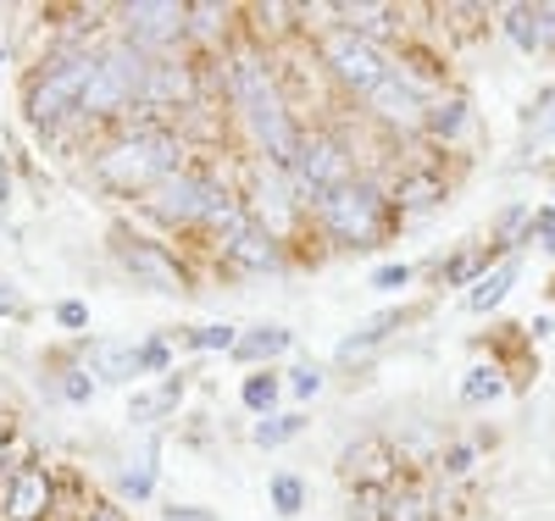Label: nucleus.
I'll return each instance as SVG.
<instances>
[{"label": "nucleus", "mask_w": 555, "mask_h": 521, "mask_svg": "<svg viewBox=\"0 0 555 521\" xmlns=\"http://www.w3.org/2000/svg\"><path fill=\"white\" fill-rule=\"evenodd\" d=\"M240 339H234V327H201V334H195V350H234Z\"/></svg>", "instance_id": "nucleus-32"}, {"label": "nucleus", "mask_w": 555, "mask_h": 521, "mask_svg": "<svg viewBox=\"0 0 555 521\" xmlns=\"http://www.w3.org/2000/svg\"><path fill=\"white\" fill-rule=\"evenodd\" d=\"M505 34L517 39V51H544V6H512L505 12Z\"/></svg>", "instance_id": "nucleus-22"}, {"label": "nucleus", "mask_w": 555, "mask_h": 521, "mask_svg": "<svg viewBox=\"0 0 555 521\" xmlns=\"http://www.w3.org/2000/svg\"><path fill=\"white\" fill-rule=\"evenodd\" d=\"M0 316H28V305H23V295L12 289L7 277H0Z\"/></svg>", "instance_id": "nucleus-39"}, {"label": "nucleus", "mask_w": 555, "mask_h": 521, "mask_svg": "<svg viewBox=\"0 0 555 521\" xmlns=\"http://www.w3.org/2000/svg\"><path fill=\"white\" fill-rule=\"evenodd\" d=\"M423 122H428L434 139H455L461 128H467V101H461V94H450V101H434V106L423 112Z\"/></svg>", "instance_id": "nucleus-23"}, {"label": "nucleus", "mask_w": 555, "mask_h": 521, "mask_svg": "<svg viewBox=\"0 0 555 521\" xmlns=\"http://www.w3.org/2000/svg\"><path fill=\"white\" fill-rule=\"evenodd\" d=\"M555 133V89H544L533 101V117H528V145H539V139Z\"/></svg>", "instance_id": "nucleus-29"}, {"label": "nucleus", "mask_w": 555, "mask_h": 521, "mask_svg": "<svg viewBox=\"0 0 555 521\" xmlns=\"http://www.w3.org/2000/svg\"><path fill=\"white\" fill-rule=\"evenodd\" d=\"M195 94V67L178 62V56H156L151 62V78H145V94L139 106H183Z\"/></svg>", "instance_id": "nucleus-12"}, {"label": "nucleus", "mask_w": 555, "mask_h": 521, "mask_svg": "<svg viewBox=\"0 0 555 521\" xmlns=\"http://www.w3.org/2000/svg\"><path fill=\"white\" fill-rule=\"evenodd\" d=\"M228 23V6H217V0H201V6H190V28L195 34H222Z\"/></svg>", "instance_id": "nucleus-30"}, {"label": "nucleus", "mask_w": 555, "mask_h": 521, "mask_svg": "<svg viewBox=\"0 0 555 521\" xmlns=\"http://www.w3.org/2000/svg\"><path fill=\"white\" fill-rule=\"evenodd\" d=\"M245 405H250L256 416H267V411L278 405V377H272V372H256V377H245Z\"/></svg>", "instance_id": "nucleus-28"}, {"label": "nucleus", "mask_w": 555, "mask_h": 521, "mask_svg": "<svg viewBox=\"0 0 555 521\" xmlns=\"http://www.w3.org/2000/svg\"><path fill=\"white\" fill-rule=\"evenodd\" d=\"M228 94H234V106L245 112L256 145L289 172V161L300 151V133H295V117H289L284 94H278V83H272V73L256 51H240L234 62H228Z\"/></svg>", "instance_id": "nucleus-1"}, {"label": "nucleus", "mask_w": 555, "mask_h": 521, "mask_svg": "<svg viewBox=\"0 0 555 521\" xmlns=\"http://www.w3.org/2000/svg\"><path fill=\"white\" fill-rule=\"evenodd\" d=\"M178 156H183L178 133H162V128H128L112 151H101L95 172H101L106 188H117V195H133V188H145V195H151L162 178L178 172Z\"/></svg>", "instance_id": "nucleus-2"}, {"label": "nucleus", "mask_w": 555, "mask_h": 521, "mask_svg": "<svg viewBox=\"0 0 555 521\" xmlns=\"http://www.w3.org/2000/svg\"><path fill=\"white\" fill-rule=\"evenodd\" d=\"M222 256L234 261V266L267 272V266H278V239H272L267 222H245V227H234V233L222 239Z\"/></svg>", "instance_id": "nucleus-13"}, {"label": "nucleus", "mask_w": 555, "mask_h": 521, "mask_svg": "<svg viewBox=\"0 0 555 521\" xmlns=\"http://www.w3.org/2000/svg\"><path fill=\"white\" fill-rule=\"evenodd\" d=\"M517 272H522L517 256H512V261H500L494 272H483V277L473 283V295H467V311H494V305L505 300V289L517 283Z\"/></svg>", "instance_id": "nucleus-18"}, {"label": "nucleus", "mask_w": 555, "mask_h": 521, "mask_svg": "<svg viewBox=\"0 0 555 521\" xmlns=\"http://www.w3.org/2000/svg\"><path fill=\"white\" fill-rule=\"evenodd\" d=\"M178 400H183V377H167L162 389H151V394H133L128 421H162L167 411H178Z\"/></svg>", "instance_id": "nucleus-19"}, {"label": "nucleus", "mask_w": 555, "mask_h": 521, "mask_svg": "<svg viewBox=\"0 0 555 521\" xmlns=\"http://www.w3.org/2000/svg\"><path fill=\"white\" fill-rule=\"evenodd\" d=\"M0 450H7V421H0Z\"/></svg>", "instance_id": "nucleus-46"}, {"label": "nucleus", "mask_w": 555, "mask_h": 521, "mask_svg": "<svg viewBox=\"0 0 555 521\" xmlns=\"http://www.w3.org/2000/svg\"><path fill=\"white\" fill-rule=\"evenodd\" d=\"M317 217H322V227H328L334 245L366 250L378 239V227H384V195H378V183L350 178L345 188H334V195L317 206Z\"/></svg>", "instance_id": "nucleus-5"}, {"label": "nucleus", "mask_w": 555, "mask_h": 521, "mask_svg": "<svg viewBox=\"0 0 555 521\" xmlns=\"http://www.w3.org/2000/svg\"><path fill=\"white\" fill-rule=\"evenodd\" d=\"M389 466H395V455H389L384 439H361L356 450H345V471H350L361 489H384L389 483Z\"/></svg>", "instance_id": "nucleus-15"}, {"label": "nucleus", "mask_w": 555, "mask_h": 521, "mask_svg": "<svg viewBox=\"0 0 555 521\" xmlns=\"http://www.w3.org/2000/svg\"><path fill=\"white\" fill-rule=\"evenodd\" d=\"M500 394H505L500 366H473L467 383H461V400H467V405H489V400H500Z\"/></svg>", "instance_id": "nucleus-24"}, {"label": "nucleus", "mask_w": 555, "mask_h": 521, "mask_svg": "<svg viewBox=\"0 0 555 521\" xmlns=\"http://www.w3.org/2000/svg\"><path fill=\"white\" fill-rule=\"evenodd\" d=\"M533 233L544 239V250H555V211H533Z\"/></svg>", "instance_id": "nucleus-41"}, {"label": "nucleus", "mask_w": 555, "mask_h": 521, "mask_svg": "<svg viewBox=\"0 0 555 521\" xmlns=\"http://www.w3.org/2000/svg\"><path fill=\"white\" fill-rule=\"evenodd\" d=\"M122 23H128V39L139 51L156 56L162 44H172L190 28V6H178V0H133V6H122Z\"/></svg>", "instance_id": "nucleus-8"}, {"label": "nucleus", "mask_w": 555, "mask_h": 521, "mask_svg": "<svg viewBox=\"0 0 555 521\" xmlns=\"http://www.w3.org/2000/svg\"><path fill=\"white\" fill-rule=\"evenodd\" d=\"M467 466H473V450H467V444H455V450L444 455V471H450V478H461Z\"/></svg>", "instance_id": "nucleus-42"}, {"label": "nucleus", "mask_w": 555, "mask_h": 521, "mask_svg": "<svg viewBox=\"0 0 555 521\" xmlns=\"http://www.w3.org/2000/svg\"><path fill=\"white\" fill-rule=\"evenodd\" d=\"M83 521H122V510H117V505H89Z\"/></svg>", "instance_id": "nucleus-44"}, {"label": "nucleus", "mask_w": 555, "mask_h": 521, "mask_svg": "<svg viewBox=\"0 0 555 521\" xmlns=\"http://www.w3.org/2000/svg\"><path fill=\"white\" fill-rule=\"evenodd\" d=\"M289 344H295L289 327H250V334L234 344V355L240 361H272V355H284Z\"/></svg>", "instance_id": "nucleus-20"}, {"label": "nucleus", "mask_w": 555, "mask_h": 521, "mask_svg": "<svg viewBox=\"0 0 555 521\" xmlns=\"http://www.w3.org/2000/svg\"><path fill=\"white\" fill-rule=\"evenodd\" d=\"M384 521H434V510L416 489H395V494H384Z\"/></svg>", "instance_id": "nucleus-25"}, {"label": "nucleus", "mask_w": 555, "mask_h": 521, "mask_svg": "<svg viewBox=\"0 0 555 521\" xmlns=\"http://www.w3.org/2000/svg\"><path fill=\"white\" fill-rule=\"evenodd\" d=\"M322 56H328L334 78H339L345 89H356V94H373V89L389 78L384 56L373 51V39H361V34H350V28H334L328 39H322Z\"/></svg>", "instance_id": "nucleus-7"}, {"label": "nucleus", "mask_w": 555, "mask_h": 521, "mask_svg": "<svg viewBox=\"0 0 555 521\" xmlns=\"http://www.w3.org/2000/svg\"><path fill=\"white\" fill-rule=\"evenodd\" d=\"M167 344L162 339H151V344H139V372H167Z\"/></svg>", "instance_id": "nucleus-35"}, {"label": "nucleus", "mask_w": 555, "mask_h": 521, "mask_svg": "<svg viewBox=\"0 0 555 521\" xmlns=\"http://www.w3.org/2000/svg\"><path fill=\"white\" fill-rule=\"evenodd\" d=\"M12 195V172H7V161H0V200Z\"/></svg>", "instance_id": "nucleus-45"}, {"label": "nucleus", "mask_w": 555, "mask_h": 521, "mask_svg": "<svg viewBox=\"0 0 555 521\" xmlns=\"http://www.w3.org/2000/svg\"><path fill=\"white\" fill-rule=\"evenodd\" d=\"M267 494H272V510H278V516H300V510H306V483L295 478V471H278Z\"/></svg>", "instance_id": "nucleus-26"}, {"label": "nucleus", "mask_w": 555, "mask_h": 521, "mask_svg": "<svg viewBox=\"0 0 555 521\" xmlns=\"http://www.w3.org/2000/svg\"><path fill=\"white\" fill-rule=\"evenodd\" d=\"M151 62H156V56L139 51L133 39H122V44H112V51H101V73H95V83H89L78 117H117V112H128L139 94H145Z\"/></svg>", "instance_id": "nucleus-4"}, {"label": "nucleus", "mask_w": 555, "mask_h": 521, "mask_svg": "<svg viewBox=\"0 0 555 521\" xmlns=\"http://www.w3.org/2000/svg\"><path fill=\"white\" fill-rule=\"evenodd\" d=\"M395 200H400L405 211H428L434 200H444V178H439V172H405L400 188H395Z\"/></svg>", "instance_id": "nucleus-21"}, {"label": "nucleus", "mask_w": 555, "mask_h": 521, "mask_svg": "<svg viewBox=\"0 0 555 521\" xmlns=\"http://www.w3.org/2000/svg\"><path fill=\"white\" fill-rule=\"evenodd\" d=\"M51 499H56V489H51V478H44L39 466H23V471H12L7 478V521H44L51 516Z\"/></svg>", "instance_id": "nucleus-11"}, {"label": "nucleus", "mask_w": 555, "mask_h": 521, "mask_svg": "<svg viewBox=\"0 0 555 521\" xmlns=\"http://www.w3.org/2000/svg\"><path fill=\"white\" fill-rule=\"evenodd\" d=\"M289 183H295L300 206H322L334 188L350 183V156H345V145H339V139H328V133H306L300 151H295V161H289Z\"/></svg>", "instance_id": "nucleus-6"}, {"label": "nucleus", "mask_w": 555, "mask_h": 521, "mask_svg": "<svg viewBox=\"0 0 555 521\" xmlns=\"http://www.w3.org/2000/svg\"><path fill=\"white\" fill-rule=\"evenodd\" d=\"M122 266L145 283V289H156V295H183V272H178V261H172L162 245L128 239V245H122Z\"/></svg>", "instance_id": "nucleus-10"}, {"label": "nucleus", "mask_w": 555, "mask_h": 521, "mask_svg": "<svg viewBox=\"0 0 555 521\" xmlns=\"http://www.w3.org/2000/svg\"><path fill=\"white\" fill-rule=\"evenodd\" d=\"M317 389H322V366H295V394L311 400Z\"/></svg>", "instance_id": "nucleus-37"}, {"label": "nucleus", "mask_w": 555, "mask_h": 521, "mask_svg": "<svg viewBox=\"0 0 555 521\" xmlns=\"http://www.w3.org/2000/svg\"><path fill=\"white\" fill-rule=\"evenodd\" d=\"M95 73H101V56L89 51V44H56V51L44 56V73L28 83V117L44 122V128L62 122L67 112L83 106Z\"/></svg>", "instance_id": "nucleus-3"}, {"label": "nucleus", "mask_w": 555, "mask_h": 521, "mask_svg": "<svg viewBox=\"0 0 555 521\" xmlns=\"http://www.w3.org/2000/svg\"><path fill=\"white\" fill-rule=\"evenodd\" d=\"M89 377H112V383H122V377H139V350H133V344L95 339V344H89Z\"/></svg>", "instance_id": "nucleus-17"}, {"label": "nucleus", "mask_w": 555, "mask_h": 521, "mask_svg": "<svg viewBox=\"0 0 555 521\" xmlns=\"http://www.w3.org/2000/svg\"><path fill=\"white\" fill-rule=\"evenodd\" d=\"M206 200H211V183L195 178V172H172L151 188V211L167 217V222H206Z\"/></svg>", "instance_id": "nucleus-9"}, {"label": "nucleus", "mask_w": 555, "mask_h": 521, "mask_svg": "<svg viewBox=\"0 0 555 521\" xmlns=\"http://www.w3.org/2000/svg\"><path fill=\"white\" fill-rule=\"evenodd\" d=\"M167 521H217V516H211V510H195V505H172Z\"/></svg>", "instance_id": "nucleus-43"}, {"label": "nucleus", "mask_w": 555, "mask_h": 521, "mask_svg": "<svg viewBox=\"0 0 555 521\" xmlns=\"http://www.w3.org/2000/svg\"><path fill=\"white\" fill-rule=\"evenodd\" d=\"M300 428H306V416H267V421H256V444H261V450H272V444L295 439Z\"/></svg>", "instance_id": "nucleus-27"}, {"label": "nucleus", "mask_w": 555, "mask_h": 521, "mask_svg": "<svg viewBox=\"0 0 555 521\" xmlns=\"http://www.w3.org/2000/svg\"><path fill=\"white\" fill-rule=\"evenodd\" d=\"M405 283H411V266L405 261H389V266L373 272V289H405Z\"/></svg>", "instance_id": "nucleus-34"}, {"label": "nucleus", "mask_w": 555, "mask_h": 521, "mask_svg": "<svg viewBox=\"0 0 555 521\" xmlns=\"http://www.w3.org/2000/svg\"><path fill=\"white\" fill-rule=\"evenodd\" d=\"M122 494L128 499H145L151 494V471H122Z\"/></svg>", "instance_id": "nucleus-40"}, {"label": "nucleus", "mask_w": 555, "mask_h": 521, "mask_svg": "<svg viewBox=\"0 0 555 521\" xmlns=\"http://www.w3.org/2000/svg\"><path fill=\"white\" fill-rule=\"evenodd\" d=\"M56 322H62V327H73V334H78V327H89V311H83L78 300H62V305H56Z\"/></svg>", "instance_id": "nucleus-38"}, {"label": "nucleus", "mask_w": 555, "mask_h": 521, "mask_svg": "<svg viewBox=\"0 0 555 521\" xmlns=\"http://www.w3.org/2000/svg\"><path fill=\"white\" fill-rule=\"evenodd\" d=\"M522 227H533V211H528V206H512V211L500 217L494 233H500V245H517V233H522Z\"/></svg>", "instance_id": "nucleus-31"}, {"label": "nucleus", "mask_w": 555, "mask_h": 521, "mask_svg": "<svg viewBox=\"0 0 555 521\" xmlns=\"http://www.w3.org/2000/svg\"><path fill=\"white\" fill-rule=\"evenodd\" d=\"M62 394H67L73 405H83L89 394H95V383H89V372H67V383H62Z\"/></svg>", "instance_id": "nucleus-36"}, {"label": "nucleus", "mask_w": 555, "mask_h": 521, "mask_svg": "<svg viewBox=\"0 0 555 521\" xmlns=\"http://www.w3.org/2000/svg\"><path fill=\"white\" fill-rule=\"evenodd\" d=\"M478 266H483V256H455L439 277H444V283H478Z\"/></svg>", "instance_id": "nucleus-33"}, {"label": "nucleus", "mask_w": 555, "mask_h": 521, "mask_svg": "<svg viewBox=\"0 0 555 521\" xmlns=\"http://www.w3.org/2000/svg\"><path fill=\"white\" fill-rule=\"evenodd\" d=\"M366 106H373V117H384V122H395V128H411V122H423V101H416V89L400 78V73H389L373 94H366Z\"/></svg>", "instance_id": "nucleus-14"}, {"label": "nucleus", "mask_w": 555, "mask_h": 521, "mask_svg": "<svg viewBox=\"0 0 555 521\" xmlns=\"http://www.w3.org/2000/svg\"><path fill=\"white\" fill-rule=\"evenodd\" d=\"M405 322H411V311H378V316H366V322L356 327V334L339 344V361H356V355H366L373 344H384V339L395 334V327H405Z\"/></svg>", "instance_id": "nucleus-16"}]
</instances>
